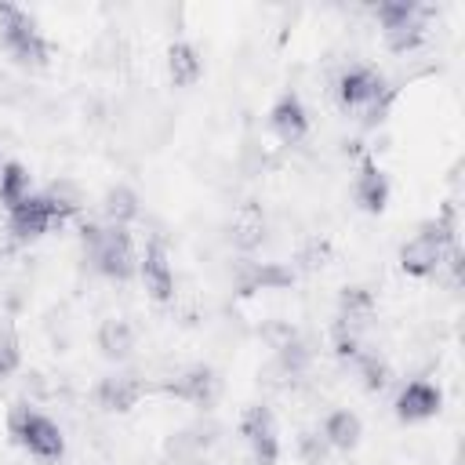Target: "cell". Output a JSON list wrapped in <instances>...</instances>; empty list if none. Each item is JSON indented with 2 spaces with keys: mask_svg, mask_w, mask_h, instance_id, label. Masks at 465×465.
Returning <instances> with one entry per match:
<instances>
[{
  "mask_svg": "<svg viewBox=\"0 0 465 465\" xmlns=\"http://www.w3.org/2000/svg\"><path fill=\"white\" fill-rule=\"evenodd\" d=\"M22 367V345L15 338V331L0 327V378H11Z\"/></svg>",
  "mask_w": 465,
  "mask_h": 465,
  "instance_id": "obj_27",
  "label": "cell"
},
{
  "mask_svg": "<svg viewBox=\"0 0 465 465\" xmlns=\"http://www.w3.org/2000/svg\"><path fill=\"white\" fill-rule=\"evenodd\" d=\"M167 392L193 407H214V400L222 396V378L211 363H193L167 381Z\"/></svg>",
  "mask_w": 465,
  "mask_h": 465,
  "instance_id": "obj_6",
  "label": "cell"
},
{
  "mask_svg": "<svg viewBox=\"0 0 465 465\" xmlns=\"http://www.w3.org/2000/svg\"><path fill=\"white\" fill-rule=\"evenodd\" d=\"M262 229H265L262 211H258L254 203H247V207L236 214V222H232V240H236V247H240V251H254V247L262 243Z\"/></svg>",
  "mask_w": 465,
  "mask_h": 465,
  "instance_id": "obj_24",
  "label": "cell"
},
{
  "mask_svg": "<svg viewBox=\"0 0 465 465\" xmlns=\"http://www.w3.org/2000/svg\"><path fill=\"white\" fill-rule=\"evenodd\" d=\"M203 73V58L189 40H174L167 47V76L174 87H193Z\"/></svg>",
  "mask_w": 465,
  "mask_h": 465,
  "instance_id": "obj_18",
  "label": "cell"
},
{
  "mask_svg": "<svg viewBox=\"0 0 465 465\" xmlns=\"http://www.w3.org/2000/svg\"><path fill=\"white\" fill-rule=\"evenodd\" d=\"M338 105L341 109H352V113H363V124H374L378 113L385 109V76L374 69V65H349L341 76H338Z\"/></svg>",
  "mask_w": 465,
  "mask_h": 465,
  "instance_id": "obj_3",
  "label": "cell"
},
{
  "mask_svg": "<svg viewBox=\"0 0 465 465\" xmlns=\"http://www.w3.org/2000/svg\"><path fill=\"white\" fill-rule=\"evenodd\" d=\"M309 363H312V349H309V341H302L298 334H294V338H287V341L276 349V367H280L287 378L305 374V371H309Z\"/></svg>",
  "mask_w": 465,
  "mask_h": 465,
  "instance_id": "obj_23",
  "label": "cell"
},
{
  "mask_svg": "<svg viewBox=\"0 0 465 465\" xmlns=\"http://www.w3.org/2000/svg\"><path fill=\"white\" fill-rule=\"evenodd\" d=\"M269 131L283 142V145H298L309 134V113L298 98V91H283L272 109H269Z\"/></svg>",
  "mask_w": 465,
  "mask_h": 465,
  "instance_id": "obj_11",
  "label": "cell"
},
{
  "mask_svg": "<svg viewBox=\"0 0 465 465\" xmlns=\"http://www.w3.org/2000/svg\"><path fill=\"white\" fill-rule=\"evenodd\" d=\"M381 36H385V47L392 54H407V51L421 47V40H425V18L421 22H411V25H400V29H389Z\"/></svg>",
  "mask_w": 465,
  "mask_h": 465,
  "instance_id": "obj_25",
  "label": "cell"
},
{
  "mask_svg": "<svg viewBox=\"0 0 465 465\" xmlns=\"http://www.w3.org/2000/svg\"><path fill=\"white\" fill-rule=\"evenodd\" d=\"M352 367H356V378H360V385H363L367 392H381V389L389 385V378H392L389 363H385L378 352H367V349L352 360Z\"/></svg>",
  "mask_w": 465,
  "mask_h": 465,
  "instance_id": "obj_22",
  "label": "cell"
},
{
  "mask_svg": "<svg viewBox=\"0 0 465 465\" xmlns=\"http://www.w3.org/2000/svg\"><path fill=\"white\" fill-rule=\"evenodd\" d=\"M392 407H396V418H400L403 425H421V421H429V418L440 414L443 392H440L432 381L414 378V381H407V385L400 389V396H396Z\"/></svg>",
  "mask_w": 465,
  "mask_h": 465,
  "instance_id": "obj_9",
  "label": "cell"
},
{
  "mask_svg": "<svg viewBox=\"0 0 465 465\" xmlns=\"http://www.w3.org/2000/svg\"><path fill=\"white\" fill-rule=\"evenodd\" d=\"M7 432H11V440L18 447H25L40 461H58L65 454V436H62L58 421H51L47 414L33 411L29 403H15L7 411Z\"/></svg>",
  "mask_w": 465,
  "mask_h": 465,
  "instance_id": "obj_1",
  "label": "cell"
},
{
  "mask_svg": "<svg viewBox=\"0 0 465 465\" xmlns=\"http://www.w3.org/2000/svg\"><path fill=\"white\" fill-rule=\"evenodd\" d=\"M371 316H374V294L367 287H356V283L341 287V294H338V327L360 334L371 323Z\"/></svg>",
  "mask_w": 465,
  "mask_h": 465,
  "instance_id": "obj_16",
  "label": "cell"
},
{
  "mask_svg": "<svg viewBox=\"0 0 465 465\" xmlns=\"http://www.w3.org/2000/svg\"><path fill=\"white\" fill-rule=\"evenodd\" d=\"M0 47L18 65H33V69L47 65V54H51V47H47L44 33L36 29L33 15L22 11L18 4H0Z\"/></svg>",
  "mask_w": 465,
  "mask_h": 465,
  "instance_id": "obj_2",
  "label": "cell"
},
{
  "mask_svg": "<svg viewBox=\"0 0 465 465\" xmlns=\"http://www.w3.org/2000/svg\"><path fill=\"white\" fill-rule=\"evenodd\" d=\"M327 454H331V447H327L323 432L305 429V432L298 436V458H302L305 465H323V461H327Z\"/></svg>",
  "mask_w": 465,
  "mask_h": 465,
  "instance_id": "obj_26",
  "label": "cell"
},
{
  "mask_svg": "<svg viewBox=\"0 0 465 465\" xmlns=\"http://www.w3.org/2000/svg\"><path fill=\"white\" fill-rule=\"evenodd\" d=\"M374 18H378L381 33H389V29H400V25H411V22L429 18V7H421L414 0H385V4L374 7Z\"/></svg>",
  "mask_w": 465,
  "mask_h": 465,
  "instance_id": "obj_20",
  "label": "cell"
},
{
  "mask_svg": "<svg viewBox=\"0 0 465 465\" xmlns=\"http://www.w3.org/2000/svg\"><path fill=\"white\" fill-rule=\"evenodd\" d=\"M294 283V272L280 262H251L243 258L236 269V291L240 294H258V291H283Z\"/></svg>",
  "mask_w": 465,
  "mask_h": 465,
  "instance_id": "obj_13",
  "label": "cell"
},
{
  "mask_svg": "<svg viewBox=\"0 0 465 465\" xmlns=\"http://www.w3.org/2000/svg\"><path fill=\"white\" fill-rule=\"evenodd\" d=\"M138 276H142L153 302H171L174 298V269H171V254L160 240H149L145 251L138 254Z\"/></svg>",
  "mask_w": 465,
  "mask_h": 465,
  "instance_id": "obj_8",
  "label": "cell"
},
{
  "mask_svg": "<svg viewBox=\"0 0 465 465\" xmlns=\"http://www.w3.org/2000/svg\"><path fill=\"white\" fill-rule=\"evenodd\" d=\"M94 345L105 360L113 363H124L131 352H134V327L124 320V316H105L94 331Z\"/></svg>",
  "mask_w": 465,
  "mask_h": 465,
  "instance_id": "obj_15",
  "label": "cell"
},
{
  "mask_svg": "<svg viewBox=\"0 0 465 465\" xmlns=\"http://www.w3.org/2000/svg\"><path fill=\"white\" fill-rule=\"evenodd\" d=\"M352 196L356 203L367 211V214H381L389 207V196H392V185H389V174L367 156L356 171V182H352Z\"/></svg>",
  "mask_w": 465,
  "mask_h": 465,
  "instance_id": "obj_14",
  "label": "cell"
},
{
  "mask_svg": "<svg viewBox=\"0 0 465 465\" xmlns=\"http://www.w3.org/2000/svg\"><path fill=\"white\" fill-rule=\"evenodd\" d=\"M145 396V381L131 371H116V374H105L98 385H94V403L109 414H127L138 400Z\"/></svg>",
  "mask_w": 465,
  "mask_h": 465,
  "instance_id": "obj_10",
  "label": "cell"
},
{
  "mask_svg": "<svg viewBox=\"0 0 465 465\" xmlns=\"http://www.w3.org/2000/svg\"><path fill=\"white\" fill-rule=\"evenodd\" d=\"M323 440H327V447L331 450H356L360 447V440H363V421H360V414H352L349 407H341V411H331L327 418H323Z\"/></svg>",
  "mask_w": 465,
  "mask_h": 465,
  "instance_id": "obj_17",
  "label": "cell"
},
{
  "mask_svg": "<svg viewBox=\"0 0 465 465\" xmlns=\"http://www.w3.org/2000/svg\"><path fill=\"white\" fill-rule=\"evenodd\" d=\"M138 211H142V200H138V193H134L131 185L116 182V185L105 189V196H102L105 225H124V229H127V225L138 218Z\"/></svg>",
  "mask_w": 465,
  "mask_h": 465,
  "instance_id": "obj_19",
  "label": "cell"
},
{
  "mask_svg": "<svg viewBox=\"0 0 465 465\" xmlns=\"http://www.w3.org/2000/svg\"><path fill=\"white\" fill-rule=\"evenodd\" d=\"M240 436H243L254 465H276L280 461V429H276V414L265 403H251L240 414Z\"/></svg>",
  "mask_w": 465,
  "mask_h": 465,
  "instance_id": "obj_5",
  "label": "cell"
},
{
  "mask_svg": "<svg viewBox=\"0 0 465 465\" xmlns=\"http://www.w3.org/2000/svg\"><path fill=\"white\" fill-rule=\"evenodd\" d=\"M360 352H363L360 334H352V331H345V327H338V323H334V356H338V360H345V363H352Z\"/></svg>",
  "mask_w": 465,
  "mask_h": 465,
  "instance_id": "obj_28",
  "label": "cell"
},
{
  "mask_svg": "<svg viewBox=\"0 0 465 465\" xmlns=\"http://www.w3.org/2000/svg\"><path fill=\"white\" fill-rule=\"evenodd\" d=\"M51 225H54V214H51V203H47L44 193L25 196L22 203L7 207V232H11L15 240H36V236H44Z\"/></svg>",
  "mask_w": 465,
  "mask_h": 465,
  "instance_id": "obj_12",
  "label": "cell"
},
{
  "mask_svg": "<svg viewBox=\"0 0 465 465\" xmlns=\"http://www.w3.org/2000/svg\"><path fill=\"white\" fill-rule=\"evenodd\" d=\"M214 443H218V425L214 421H193V425L167 436L163 454L171 465H200Z\"/></svg>",
  "mask_w": 465,
  "mask_h": 465,
  "instance_id": "obj_7",
  "label": "cell"
},
{
  "mask_svg": "<svg viewBox=\"0 0 465 465\" xmlns=\"http://www.w3.org/2000/svg\"><path fill=\"white\" fill-rule=\"evenodd\" d=\"M29 185H33V174L25 171V163H18V160L0 163V203L4 207H15L25 196H33Z\"/></svg>",
  "mask_w": 465,
  "mask_h": 465,
  "instance_id": "obj_21",
  "label": "cell"
},
{
  "mask_svg": "<svg viewBox=\"0 0 465 465\" xmlns=\"http://www.w3.org/2000/svg\"><path fill=\"white\" fill-rule=\"evenodd\" d=\"M87 258L105 280H116V283H124L138 272V254H134V243H131V229H124V225H105L98 247Z\"/></svg>",
  "mask_w": 465,
  "mask_h": 465,
  "instance_id": "obj_4",
  "label": "cell"
}]
</instances>
